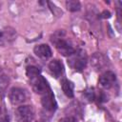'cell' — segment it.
<instances>
[{"mask_svg":"<svg viewBox=\"0 0 122 122\" xmlns=\"http://www.w3.org/2000/svg\"><path fill=\"white\" fill-rule=\"evenodd\" d=\"M69 66L77 71H81L87 65V54L83 50L75 51L68 58Z\"/></svg>","mask_w":122,"mask_h":122,"instance_id":"6da1fadb","label":"cell"},{"mask_svg":"<svg viewBox=\"0 0 122 122\" xmlns=\"http://www.w3.org/2000/svg\"><path fill=\"white\" fill-rule=\"evenodd\" d=\"M53 37L54 38H52L51 41L55 44L56 49L58 50V51L61 54H63L65 56H70L71 54H72L75 51L71 43L69 40L65 39V37L63 35H61V32H60V34L55 33Z\"/></svg>","mask_w":122,"mask_h":122,"instance_id":"7a4b0ae2","label":"cell"},{"mask_svg":"<svg viewBox=\"0 0 122 122\" xmlns=\"http://www.w3.org/2000/svg\"><path fill=\"white\" fill-rule=\"evenodd\" d=\"M34 118V110L32 106L22 105L15 110V119L17 122H30Z\"/></svg>","mask_w":122,"mask_h":122,"instance_id":"3957f363","label":"cell"},{"mask_svg":"<svg viewBox=\"0 0 122 122\" xmlns=\"http://www.w3.org/2000/svg\"><path fill=\"white\" fill-rule=\"evenodd\" d=\"M30 81H31V86H32L33 91L36 93L40 94L41 96L51 91V88H50V85H49L48 81L42 75H38L37 77L31 79Z\"/></svg>","mask_w":122,"mask_h":122,"instance_id":"277c9868","label":"cell"},{"mask_svg":"<svg viewBox=\"0 0 122 122\" xmlns=\"http://www.w3.org/2000/svg\"><path fill=\"white\" fill-rule=\"evenodd\" d=\"M9 98H10V101L13 105H19V104H22L26 100L27 95L23 89L14 87V88L10 89V91L9 92Z\"/></svg>","mask_w":122,"mask_h":122,"instance_id":"5b68a950","label":"cell"},{"mask_svg":"<svg viewBox=\"0 0 122 122\" xmlns=\"http://www.w3.org/2000/svg\"><path fill=\"white\" fill-rule=\"evenodd\" d=\"M41 104L43 106V108L48 111V112H54L56 109H57V103L55 101V98H54V95L53 93L51 92H49L48 93L42 95L41 97Z\"/></svg>","mask_w":122,"mask_h":122,"instance_id":"8992f818","label":"cell"},{"mask_svg":"<svg viewBox=\"0 0 122 122\" xmlns=\"http://www.w3.org/2000/svg\"><path fill=\"white\" fill-rule=\"evenodd\" d=\"M115 80H116L115 74L111 71H107L103 74H101V76L99 78V84L103 88L109 89L113 86V84L115 83Z\"/></svg>","mask_w":122,"mask_h":122,"instance_id":"52a82bcc","label":"cell"},{"mask_svg":"<svg viewBox=\"0 0 122 122\" xmlns=\"http://www.w3.org/2000/svg\"><path fill=\"white\" fill-rule=\"evenodd\" d=\"M33 51H34V53L42 59H47L51 56V50L50 46H48L47 44L37 45L34 47Z\"/></svg>","mask_w":122,"mask_h":122,"instance_id":"ba28073f","label":"cell"},{"mask_svg":"<svg viewBox=\"0 0 122 122\" xmlns=\"http://www.w3.org/2000/svg\"><path fill=\"white\" fill-rule=\"evenodd\" d=\"M49 71L54 76V77H59L64 71L63 65L62 63L57 60V59H53L49 63Z\"/></svg>","mask_w":122,"mask_h":122,"instance_id":"9c48e42d","label":"cell"},{"mask_svg":"<svg viewBox=\"0 0 122 122\" xmlns=\"http://www.w3.org/2000/svg\"><path fill=\"white\" fill-rule=\"evenodd\" d=\"M61 87L64 92V93L68 97H72L73 96V84L68 80V79H63L61 82Z\"/></svg>","mask_w":122,"mask_h":122,"instance_id":"30bf717a","label":"cell"},{"mask_svg":"<svg viewBox=\"0 0 122 122\" xmlns=\"http://www.w3.org/2000/svg\"><path fill=\"white\" fill-rule=\"evenodd\" d=\"M9 76L7 75V73L0 68V94H2L6 89L9 86Z\"/></svg>","mask_w":122,"mask_h":122,"instance_id":"8fae6325","label":"cell"},{"mask_svg":"<svg viewBox=\"0 0 122 122\" xmlns=\"http://www.w3.org/2000/svg\"><path fill=\"white\" fill-rule=\"evenodd\" d=\"M26 74L31 80V79L37 77L38 75H40V70L38 68H36L35 66H29L26 69Z\"/></svg>","mask_w":122,"mask_h":122,"instance_id":"7c38bea8","label":"cell"},{"mask_svg":"<svg viewBox=\"0 0 122 122\" xmlns=\"http://www.w3.org/2000/svg\"><path fill=\"white\" fill-rule=\"evenodd\" d=\"M67 8L71 11H77L80 10V3L78 1H73V0H69L66 2Z\"/></svg>","mask_w":122,"mask_h":122,"instance_id":"4fadbf2b","label":"cell"},{"mask_svg":"<svg viewBox=\"0 0 122 122\" xmlns=\"http://www.w3.org/2000/svg\"><path fill=\"white\" fill-rule=\"evenodd\" d=\"M0 122H10V115L5 106H0Z\"/></svg>","mask_w":122,"mask_h":122,"instance_id":"5bb4252c","label":"cell"},{"mask_svg":"<svg viewBox=\"0 0 122 122\" xmlns=\"http://www.w3.org/2000/svg\"><path fill=\"white\" fill-rule=\"evenodd\" d=\"M59 122H77V120H76V118H74L72 116H67V117L61 118L59 120Z\"/></svg>","mask_w":122,"mask_h":122,"instance_id":"9a60e30c","label":"cell"},{"mask_svg":"<svg viewBox=\"0 0 122 122\" xmlns=\"http://www.w3.org/2000/svg\"><path fill=\"white\" fill-rule=\"evenodd\" d=\"M4 40H5V37H4V34L2 31H0V45H2L4 43Z\"/></svg>","mask_w":122,"mask_h":122,"instance_id":"2e32d148","label":"cell"}]
</instances>
